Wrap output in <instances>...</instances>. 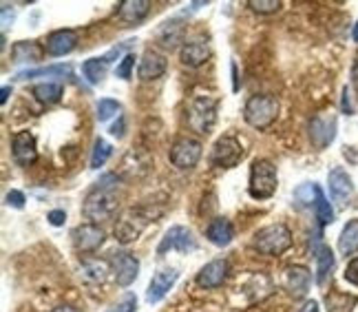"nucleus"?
Returning a JSON list of instances; mask_svg holds the SVG:
<instances>
[{
    "mask_svg": "<svg viewBox=\"0 0 358 312\" xmlns=\"http://www.w3.org/2000/svg\"><path fill=\"white\" fill-rule=\"evenodd\" d=\"M338 250L341 255H354L358 253V220H352L345 224V228L341 230V237H338Z\"/></svg>",
    "mask_w": 358,
    "mask_h": 312,
    "instance_id": "obj_26",
    "label": "nucleus"
},
{
    "mask_svg": "<svg viewBox=\"0 0 358 312\" xmlns=\"http://www.w3.org/2000/svg\"><path fill=\"white\" fill-rule=\"evenodd\" d=\"M314 211H316V220H319L323 226H327V224H332V222H334V208L329 206V201H327V197H325L323 193L319 195V199H316Z\"/></svg>",
    "mask_w": 358,
    "mask_h": 312,
    "instance_id": "obj_33",
    "label": "nucleus"
},
{
    "mask_svg": "<svg viewBox=\"0 0 358 312\" xmlns=\"http://www.w3.org/2000/svg\"><path fill=\"white\" fill-rule=\"evenodd\" d=\"M73 243H76V248L82 250V253H91V250H98L106 235H104V230L98 226V224H80L78 228H73Z\"/></svg>",
    "mask_w": 358,
    "mask_h": 312,
    "instance_id": "obj_12",
    "label": "nucleus"
},
{
    "mask_svg": "<svg viewBox=\"0 0 358 312\" xmlns=\"http://www.w3.org/2000/svg\"><path fill=\"white\" fill-rule=\"evenodd\" d=\"M106 71H108L106 58H89L85 64H82V73H85V78L91 85H100L106 78Z\"/></svg>",
    "mask_w": 358,
    "mask_h": 312,
    "instance_id": "obj_29",
    "label": "nucleus"
},
{
    "mask_svg": "<svg viewBox=\"0 0 358 312\" xmlns=\"http://www.w3.org/2000/svg\"><path fill=\"white\" fill-rule=\"evenodd\" d=\"M78 47V34L71 29H58L47 38V53L49 56H66Z\"/></svg>",
    "mask_w": 358,
    "mask_h": 312,
    "instance_id": "obj_19",
    "label": "nucleus"
},
{
    "mask_svg": "<svg viewBox=\"0 0 358 312\" xmlns=\"http://www.w3.org/2000/svg\"><path fill=\"white\" fill-rule=\"evenodd\" d=\"M11 155L16 159V164L20 166H29L38 159V146H36V138L29 131H20L13 135L11 140Z\"/></svg>",
    "mask_w": 358,
    "mask_h": 312,
    "instance_id": "obj_11",
    "label": "nucleus"
},
{
    "mask_svg": "<svg viewBox=\"0 0 358 312\" xmlns=\"http://www.w3.org/2000/svg\"><path fill=\"white\" fill-rule=\"evenodd\" d=\"M327 184H329V195H332V199L338 201V204H345V201L354 193V182H352V178L348 175V171L341 169V166L329 171Z\"/></svg>",
    "mask_w": 358,
    "mask_h": 312,
    "instance_id": "obj_15",
    "label": "nucleus"
},
{
    "mask_svg": "<svg viewBox=\"0 0 358 312\" xmlns=\"http://www.w3.org/2000/svg\"><path fill=\"white\" fill-rule=\"evenodd\" d=\"M345 279L350 283H354V286H358V257H354V260L348 264V268H345Z\"/></svg>",
    "mask_w": 358,
    "mask_h": 312,
    "instance_id": "obj_38",
    "label": "nucleus"
},
{
    "mask_svg": "<svg viewBox=\"0 0 358 312\" xmlns=\"http://www.w3.org/2000/svg\"><path fill=\"white\" fill-rule=\"evenodd\" d=\"M352 87H354L356 93H358V58H356L354 64H352Z\"/></svg>",
    "mask_w": 358,
    "mask_h": 312,
    "instance_id": "obj_44",
    "label": "nucleus"
},
{
    "mask_svg": "<svg viewBox=\"0 0 358 312\" xmlns=\"http://www.w3.org/2000/svg\"><path fill=\"white\" fill-rule=\"evenodd\" d=\"M321 193L323 191L316 184H301L294 191V199L301 206H312V204H316V199H319Z\"/></svg>",
    "mask_w": 358,
    "mask_h": 312,
    "instance_id": "obj_31",
    "label": "nucleus"
},
{
    "mask_svg": "<svg viewBox=\"0 0 358 312\" xmlns=\"http://www.w3.org/2000/svg\"><path fill=\"white\" fill-rule=\"evenodd\" d=\"M150 11V3L148 0H122L117 5V16L120 20L129 22V24H137L142 22Z\"/></svg>",
    "mask_w": 358,
    "mask_h": 312,
    "instance_id": "obj_22",
    "label": "nucleus"
},
{
    "mask_svg": "<svg viewBox=\"0 0 358 312\" xmlns=\"http://www.w3.org/2000/svg\"><path fill=\"white\" fill-rule=\"evenodd\" d=\"M164 73H166V58L153 49L144 51L140 66H137V78H140L142 83H150V80H157Z\"/></svg>",
    "mask_w": 358,
    "mask_h": 312,
    "instance_id": "obj_16",
    "label": "nucleus"
},
{
    "mask_svg": "<svg viewBox=\"0 0 358 312\" xmlns=\"http://www.w3.org/2000/svg\"><path fill=\"white\" fill-rule=\"evenodd\" d=\"M343 111H345L348 115L354 113V106H352V102H350V91H348V87L343 89Z\"/></svg>",
    "mask_w": 358,
    "mask_h": 312,
    "instance_id": "obj_41",
    "label": "nucleus"
},
{
    "mask_svg": "<svg viewBox=\"0 0 358 312\" xmlns=\"http://www.w3.org/2000/svg\"><path fill=\"white\" fill-rule=\"evenodd\" d=\"M117 184H120L117 175L108 173V175H104V178H100V182L95 184L93 191L87 195L82 211H85V215L89 217V220H93V224L111 220V217L117 213V206H120Z\"/></svg>",
    "mask_w": 358,
    "mask_h": 312,
    "instance_id": "obj_1",
    "label": "nucleus"
},
{
    "mask_svg": "<svg viewBox=\"0 0 358 312\" xmlns=\"http://www.w3.org/2000/svg\"><path fill=\"white\" fill-rule=\"evenodd\" d=\"M332 268H334V253L329 246H321V248H316V281L323 283L327 281L329 273H332Z\"/></svg>",
    "mask_w": 358,
    "mask_h": 312,
    "instance_id": "obj_27",
    "label": "nucleus"
},
{
    "mask_svg": "<svg viewBox=\"0 0 358 312\" xmlns=\"http://www.w3.org/2000/svg\"><path fill=\"white\" fill-rule=\"evenodd\" d=\"M135 306H137L135 295H127V297H124V302L115 308V312H133Z\"/></svg>",
    "mask_w": 358,
    "mask_h": 312,
    "instance_id": "obj_39",
    "label": "nucleus"
},
{
    "mask_svg": "<svg viewBox=\"0 0 358 312\" xmlns=\"http://www.w3.org/2000/svg\"><path fill=\"white\" fill-rule=\"evenodd\" d=\"M252 243L259 253H264L268 257H279L292 246V233L285 224H272L257 230Z\"/></svg>",
    "mask_w": 358,
    "mask_h": 312,
    "instance_id": "obj_4",
    "label": "nucleus"
},
{
    "mask_svg": "<svg viewBox=\"0 0 358 312\" xmlns=\"http://www.w3.org/2000/svg\"><path fill=\"white\" fill-rule=\"evenodd\" d=\"M43 60V47H40L38 43H34V40H29V43H16L11 49V62L13 64H29V62H38Z\"/></svg>",
    "mask_w": 358,
    "mask_h": 312,
    "instance_id": "obj_24",
    "label": "nucleus"
},
{
    "mask_svg": "<svg viewBox=\"0 0 358 312\" xmlns=\"http://www.w3.org/2000/svg\"><path fill=\"white\" fill-rule=\"evenodd\" d=\"M51 312H78V308H73V306H58V308H53Z\"/></svg>",
    "mask_w": 358,
    "mask_h": 312,
    "instance_id": "obj_47",
    "label": "nucleus"
},
{
    "mask_svg": "<svg viewBox=\"0 0 358 312\" xmlns=\"http://www.w3.org/2000/svg\"><path fill=\"white\" fill-rule=\"evenodd\" d=\"M197 248V241L192 237V230L186 226H173L166 230V235L162 237L157 255H164L169 250H179V253H192Z\"/></svg>",
    "mask_w": 358,
    "mask_h": 312,
    "instance_id": "obj_9",
    "label": "nucleus"
},
{
    "mask_svg": "<svg viewBox=\"0 0 358 312\" xmlns=\"http://www.w3.org/2000/svg\"><path fill=\"white\" fill-rule=\"evenodd\" d=\"M47 220H49L51 226H62V224L66 222V213H64V211H51V213L47 215Z\"/></svg>",
    "mask_w": 358,
    "mask_h": 312,
    "instance_id": "obj_40",
    "label": "nucleus"
},
{
    "mask_svg": "<svg viewBox=\"0 0 358 312\" xmlns=\"http://www.w3.org/2000/svg\"><path fill=\"white\" fill-rule=\"evenodd\" d=\"M352 38L356 40V43H358V22L354 24V31H352Z\"/></svg>",
    "mask_w": 358,
    "mask_h": 312,
    "instance_id": "obj_48",
    "label": "nucleus"
},
{
    "mask_svg": "<svg viewBox=\"0 0 358 312\" xmlns=\"http://www.w3.org/2000/svg\"><path fill=\"white\" fill-rule=\"evenodd\" d=\"M186 118L192 131L210 133L217 122V100L213 96H195L186 108Z\"/></svg>",
    "mask_w": 358,
    "mask_h": 312,
    "instance_id": "obj_5",
    "label": "nucleus"
},
{
    "mask_svg": "<svg viewBox=\"0 0 358 312\" xmlns=\"http://www.w3.org/2000/svg\"><path fill=\"white\" fill-rule=\"evenodd\" d=\"M9 96H11V87H3V91H0V102L7 104Z\"/></svg>",
    "mask_w": 358,
    "mask_h": 312,
    "instance_id": "obj_46",
    "label": "nucleus"
},
{
    "mask_svg": "<svg viewBox=\"0 0 358 312\" xmlns=\"http://www.w3.org/2000/svg\"><path fill=\"white\" fill-rule=\"evenodd\" d=\"M201 142L195 140V138H177L171 146V162L177 166V169H195L197 162L201 159Z\"/></svg>",
    "mask_w": 358,
    "mask_h": 312,
    "instance_id": "obj_7",
    "label": "nucleus"
},
{
    "mask_svg": "<svg viewBox=\"0 0 358 312\" xmlns=\"http://www.w3.org/2000/svg\"><path fill=\"white\" fill-rule=\"evenodd\" d=\"M120 102L117 100H111V98H104V100H100L98 102V120L100 122H106V120H111L113 115H117L120 113Z\"/></svg>",
    "mask_w": 358,
    "mask_h": 312,
    "instance_id": "obj_34",
    "label": "nucleus"
},
{
    "mask_svg": "<svg viewBox=\"0 0 358 312\" xmlns=\"http://www.w3.org/2000/svg\"><path fill=\"white\" fill-rule=\"evenodd\" d=\"M80 277L82 281H87V283H104L106 277H108V264L102 262V260H89L80 266Z\"/></svg>",
    "mask_w": 358,
    "mask_h": 312,
    "instance_id": "obj_25",
    "label": "nucleus"
},
{
    "mask_svg": "<svg viewBox=\"0 0 358 312\" xmlns=\"http://www.w3.org/2000/svg\"><path fill=\"white\" fill-rule=\"evenodd\" d=\"M111 133L115 135V138H122V135H124V120H120V125L111 127Z\"/></svg>",
    "mask_w": 358,
    "mask_h": 312,
    "instance_id": "obj_45",
    "label": "nucleus"
},
{
    "mask_svg": "<svg viewBox=\"0 0 358 312\" xmlns=\"http://www.w3.org/2000/svg\"><path fill=\"white\" fill-rule=\"evenodd\" d=\"M310 270L306 266H290L285 270V288L290 290L292 297L301 299L310 290Z\"/></svg>",
    "mask_w": 358,
    "mask_h": 312,
    "instance_id": "obj_20",
    "label": "nucleus"
},
{
    "mask_svg": "<svg viewBox=\"0 0 358 312\" xmlns=\"http://www.w3.org/2000/svg\"><path fill=\"white\" fill-rule=\"evenodd\" d=\"M34 96L38 102H43V104H56L64 96V87L58 83H43V85L34 87Z\"/></svg>",
    "mask_w": 358,
    "mask_h": 312,
    "instance_id": "obj_28",
    "label": "nucleus"
},
{
    "mask_svg": "<svg viewBox=\"0 0 358 312\" xmlns=\"http://www.w3.org/2000/svg\"><path fill=\"white\" fill-rule=\"evenodd\" d=\"M336 138V115L321 113L314 115L310 122V140L316 148H325Z\"/></svg>",
    "mask_w": 358,
    "mask_h": 312,
    "instance_id": "obj_10",
    "label": "nucleus"
},
{
    "mask_svg": "<svg viewBox=\"0 0 358 312\" xmlns=\"http://www.w3.org/2000/svg\"><path fill=\"white\" fill-rule=\"evenodd\" d=\"M243 159V146L235 135H224L213 146L210 162L219 169H235Z\"/></svg>",
    "mask_w": 358,
    "mask_h": 312,
    "instance_id": "obj_6",
    "label": "nucleus"
},
{
    "mask_svg": "<svg viewBox=\"0 0 358 312\" xmlns=\"http://www.w3.org/2000/svg\"><path fill=\"white\" fill-rule=\"evenodd\" d=\"M177 277H179L177 270H159L157 275H153V279H150V283H148L146 302H148V304H157V302H162L164 297L169 295V290L175 286Z\"/></svg>",
    "mask_w": 358,
    "mask_h": 312,
    "instance_id": "obj_17",
    "label": "nucleus"
},
{
    "mask_svg": "<svg viewBox=\"0 0 358 312\" xmlns=\"http://www.w3.org/2000/svg\"><path fill=\"white\" fill-rule=\"evenodd\" d=\"M5 199H7V204L13 206V208H24V201H27L20 191H9Z\"/></svg>",
    "mask_w": 358,
    "mask_h": 312,
    "instance_id": "obj_37",
    "label": "nucleus"
},
{
    "mask_svg": "<svg viewBox=\"0 0 358 312\" xmlns=\"http://www.w3.org/2000/svg\"><path fill=\"white\" fill-rule=\"evenodd\" d=\"M113 153V146L108 144L106 140H95V146H93V155H91V169H100L106 164V159L111 157Z\"/></svg>",
    "mask_w": 358,
    "mask_h": 312,
    "instance_id": "obj_32",
    "label": "nucleus"
},
{
    "mask_svg": "<svg viewBox=\"0 0 358 312\" xmlns=\"http://www.w3.org/2000/svg\"><path fill=\"white\" fill-rule=\"evenodd\" d=\"M133 66H135V53H127V56L122 58V62L117 64L115 76L122 78V80H129V78H131V71H133Z\"/></svg>",
    "mask_w": 358,
    "mask_h": 312,
    "instance_id": "obj_36",
    "label": "nucleus"
},
{
    "mask_svg": "<svg viewBox=\"0 0 358 312\" xmlns=\"http://www.w3.org/2000/svg\"><path fill=\"white\" fill-rule=\"evenodd\" d=\"M150 222V215H146L144 208H131L122 215V220L115 226V239L120 243H131L142 235V230Z\"/></svg>",
    "mask_w": 358,
    "mask_h": 312,
    "instance_id": "obj_8",
    "label": "nucleus"
},
{
    "mask_svg": "<svg viewBox=\"0 0 358 312\" xmlns=\"http://www.w3.org/2000/svg\"><path fill=\"white\" fill-rule=\"evenodd\" d=\"M248 7L257 13H277L281 9L279 0H248Z\"/></svg>",
    "mask_w": 358,
    "mask_h": 312,
    "instance_id": "obj_35",
    "label": "nucleus"
},
{
    "mask_svg": "<svg viewBox=\"0 0 358 312\" xmlns=\"http://www.w3.org/2000/svg\"><path fill=\"white\" fill-rule=\"evenodd\" d=\"M299 312H321V308H319V302H314V299H310V302H306L301 306V310Z\"/></svg>",
    "mask_w": 358,
    "mask_h": 312,
    "instance_id": "obj_42",
    "label": "nucleus"
},
{
    "mask_svg": "<svg viewBox=\"0 0 358 312\" xmlns=\"http://www.w3.org/2000/svg\"><path fill=\"white\" fill-rule=\"evenodd\" d=\"M71 73V69L69 66H64V64H53V66H43V69H27V71H20V73H16L13 78L16 80H29V78H40V76H69Z\"/></svg>",
    "mask_w": 358,
    "mask_h": 312,
    "instance_id": "obj_30",
    "label": "nucleus"
},
{
    "mask_svg": "<svg viewBox=\"0 0 358 312\" xmlns=\"http://www.w3.org/2000/svg\"><path fill=\"white\" fill-rule=\"evenodd\" d=\"M279 175L277 166L270 159H255L250 166V184H248V193L252 199H270L277 193Z\"/></svg>",
    "mask_w": 358,
    "mask_h": 312,
    "instance_id": "obj_3",
    "label": "nucleus"
},
{
    "mask_svg": "<svg viewBox=\"0 0 358 312\" xmlns=\"http://www.w3.org/2000/svg\"><path fill=\"white\" fill-rule=\"evenodd\" d=\"M277 115H279V100L274 96H268V93H257L243 106V120L259 131L272 127Z\"/></svg>",
    "mask_w": 358,
    "mask_h": 312,
    "instance_id": "obj_2",
    "label": "nucleus"
},
{
    "mask_svg": "<svg viewBox=\"0 0 358 312\" xmlns=\"http://www.w3.org/2000/svg\"><path fill=\"white\" fill-rule=\"evenodd\" d=\"M228 273H230V264L226 260H213L199 270L197 283L201 288H208V290L219 288L228 279Z\"/></svg>",
    "mask_w": 358,
    "mask_h": 312,
    "instance_id": "obj_14",
    "label": "nucleus"
},
{
    "mask_svg": "<svg viewBox=\"0 0 358 312\" xmlns=\"http://www.w3.org/2000/svg\"><path fill=\"white\" fill-rule=\"evenodd\" d=\"M111 264H113L115 281L122 288L131 286V283L137 279V275H140V262H137L131 253H115Z\"/></svg>",
    "mask_w": 358,
    "mask_h": 312,
    "instance_id": "obj_13",
    "label": "nucleus"
},
{
    "mask_svg": "<svg viewBox=\"0 0 358 312\" xmlns=\"http://www.w3.org/2000/svg\"><path fill=\"white\" fill-rule=\"evenodd\" d=\"M179 58L186 66H192V69H197V66L206 64L210 58V47L208 43H203V40H186L179 49Z\"/></svg>",
    "mask_w": 358,
    "mask_h": 312,
    "instance_id": "obj_18",
    "label": "nucleus"
},
{
    "mask_svg": "<svg viewBox=\"0 0 358 312\" xmlns=\"http://www.w3.org/2000/svg\"><path fill=\"white\" fill-rule=\"evenodd\" d=\"M206 237H208V241H213L215 246H228V243L235 239V226H232V222L226 220V217H217V220H213L208 228H206Z\"/></svg>",
    "mask_w": 358,
    "mask_h": 312,
    "instance_id": "obj_21",
    "label": "nucleus"
},
{
    "mask_svg": "<svg viewBox=\"0 0 358 312\" xmlns=\"http://www.w3.org/2000/svg\"><path fill=\"white\" fill-rule=\"evenodd\" d=\"M13 18H16V16H13V13H9V7H7V3H5V5H3V31L9 27V22H13Z\"/></svg>",
    "mask_w": 358,
    "mask_h": 312,
    "instance_id": "obj_43",
    "label": "nucleus"
},
{
    "mask_svg": "<svg viewBox=\"0 0 358 312\" xmlns=\"http://www.w3.org/2000/svg\"><path fill=\"white\" fill-rule=\"evenodd\" d=\"M184 31H186V24L184 20L179 18H173V20H166L157 31V40L162 47L166 49H175L179 43H184Z\"/></svg>",
    "mask_w": 358,
    "mask_h": 312,
    "instance_id": "obj_23",
    "label": "nucleus"
}]
</instances>
